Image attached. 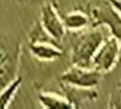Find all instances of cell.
I'll use <instances>...</instances> for the list:
<instances>
[{
  "label": "cell",
  "mask_w": 121,
  "mask_h": 109,
  "mask_svg": "<svg viewBox=\"0 0 121 109\" xmlns=\"http://www.w3.org/2000/svg\"><path fill=\"white\" fill-rule=\"evenodd\" d=\"M106 37L99 26H94L93 28L78 35L72 45L71 62L73 65L92 68V59Z\"/></svg>",
  "instance_id": "1"
},
{
  "label": "cell",
  "mask_w": 121,
  "mask_h": 109,
  "mask_svg": "<svg viewBox=\"0 0 121 109\" xmlns=\"http://www.w3.org/2000/svg\"><path fill=\"white\" fill-rule=\"evenodd\" d=\"M120 43L112 35L107 36L92 59V68L101 74L110 72L117 64L120 53Z\"/></svg>",
  "instance_id": "2"
},
{
  "label": "cell",
  "mask_w": 121,
  "mask_h": 109,
  "mask_svg": "<svg viewBox=\"0 0 121 109\" xmlns=\"http://www.w3.org/2000/svg\"><path fill=\"white\" fill-rule=\"evenodd\" d=\"M101 75L100 72L94 68L73 65L60 76V81L72 88L93 89L99 83Z\"/></svg>",
  "instance_id": "3"
},
{
  "label": "cell",
  "mask_w": 121,
  "mask_h": 109,
  "mask_svg": "<svg viewBox=\"0 0 121 109\" xmlns=\"http://www.w3.org/2000/svg\"><path fill=\"white\" fill-rule=\"evenodd\" d=\"M43 30L55 41H60L66 32L62 18L59 15L55 8L50 4H44L41 9V23Z\"/></svg>",
  "instance_id": "4"
},
{
  "label": "cell",
  "mask_w": 121,
  "mask_h": 109,
  "mask_svg": "<svg viewBox=\"0 0 121 109\" xmlns=\"http://www.w3.org/2000/svg\"><path fill=\"white\" fill-rule=\"evenodd\" d=\"M93 18L95 20V25H106L111 34L115 37L121 45V16L107 2L103 7L95 8L92 10Z\"/></svg>",
  "instance_id": "5"
},
{
  "label": "cell",
  "mask_w": 121,
  "mask_h": 109,
  "mask_svg": "<svg viewBox=\"0 0 121 109\" xmlns=\"http://www.w3.org/2000/svg\"><path fill=\"white\" fill-rule=\"evenodd\" d=\"M29 51L38 60L45 62L54 61L62 54V51L56 45V43L50 42H30Z\"/></svg>",
  "instance_id": "6"
},
{
  "label": "cell",
  "mask_w": 121,
  "mask_h": 109,
  "mask_svg": "<svg viewBox=\"0 0 121 109\" xmlns=\"http://www.w3.org/2000/svg\"><path fill=\"white\" fill-rule=\"evenodd\" d=\"M14 67V54L10 49H7L6 45L0 44V85H6L7 80L13 74Z\"/></svg>",
  "instance_id": "7"
},
{
  "label": "cell",
  "mask_w": 121,
  "mask_h": 109,
  "mask_svg": "<svg viewBox=\"0 0 121 109\" xmlns=\"http://www.w3.org/2000/svg\"><path fill=\"white\" fill-rule=\"evenodd\" d=\"M64 27L69 30H81L90 24L89 16L81 10H74L68 12L62 18Z\"/></svg>",
  "instance_id": "8"
},
{
  "label": "cell",
  "mask_w": 121,
  "mask_h": 109,
  "mask_svg": "<svg viewBox=\"0 0 121 109\" xmlns=\"http://www.w3.org/2000/svg\"><path fill=\"white\" fill-rule=\"evenodd\" d=\"M39 101L44 108H73L72 102L62 96L50 92H43L39 95Z\"/></svg>",
  "instance_id": "9"
},
{
  "label": "cell",
  "mask_w": 121,
  "mask_h": 109,
  "mask_svg": "<svg viewBox=\"0 0 121 109\" xmlns=\"http://www.w3.org/2000/svg\"><path fill=\"white\" fill-rule=\"evenodd\" d=\"M22 79L20 77L14 78L2 88V90L0 91V109L7 108L9 106L16 92L18 91Z\"/></svg>",
  "instance_id": "10"
},
{
  "label": "cell",
  "mask_w": 121,
  "mask_h": 109,
  "mask_svg": "<svg viewBox=\"0 0 121 109\" xmlns=\"http://www.w3.org/2000/svg\"><path fill=\"white\" fill-rule=\"evenodd\" d=\"M108 2L115 9V11L121 16V0H108Z\"/></svg>",
  "instance_id": "11"
}]
</instances>
